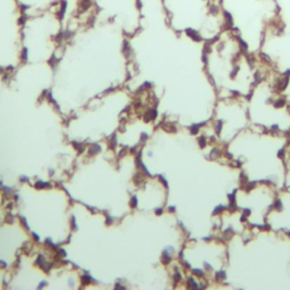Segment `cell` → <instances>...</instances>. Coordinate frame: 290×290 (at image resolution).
<instances>
[{
    "mask_svg": "<svg viewBox=\"0 0 290 290\" xmlns=\"http://www.w3.org/2000/svg\"><path fill=\"white\" fill-rule=\"evenodd\" d=\"M66 6H67V4H66V1H63V4H61V8H60V15L59 17L60 18H63L64 17V14H65V10H66Z\"/></svg>",
    "mask_w": 290,
    "mask_h": 290,
    "instance_id": "obj_1",
    "label": "cell"
}]
</instances>
